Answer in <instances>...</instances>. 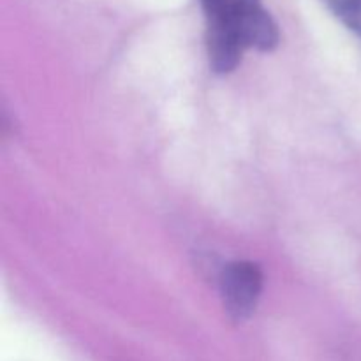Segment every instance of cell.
<instances>
[{"label":"cell","instance_id":"6da1fadb","mask_svg":"<svg viewBox=\"0 0 361 361\" xmlns=\"http://www.w3.org/2000/svg\"><path fill=\"white\" fill-rule=\"evenodd\" d=\"M201 7L214 73H233L247 49L271 51L281 41L277 23L261 0H201Z\"/></svg>","mask_w":361,"mask_h":361},{"label":"cell","instance_id":"7a4b0ae2","mask_svg":"<svg viewBox=\"0 0 361 361\" xmlns=\"http://www.w3.org/2000/svg\"><path fill=\"white\" fill-rule=\"evenodd\" d=\"M263 291V271L252 261H233L221 274L224 310L235 323L250 319Z\"/></svg>","mask_w":361,"mask_h":361},{"label":"cell","instance_id":"3957f363","mask_svg":"<svg viewBox=\"0 0 361 361\" xmlns=\"http://www.w3.org/2000/svg\"><path fill=\"white\" fill-rule=\"evenodd\" d=\"M331 13L361 37V0H326Z\"/></svg>","mask_w":361,"mask_h":361}]
</instances>
